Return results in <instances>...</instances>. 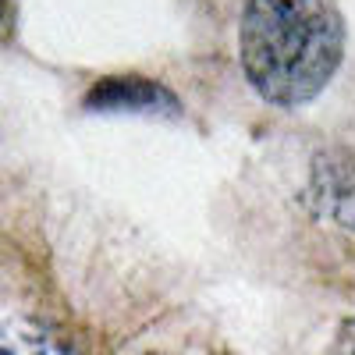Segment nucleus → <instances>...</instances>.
Masks as SVG:
<instances>
[{
	"label": "nucleus",
	"instance_id": "obj_4",
	"mask_svg": "<svg viewBox=\"0 0 355 355\" xmlns=\"http://www.w3.org/2000/svg\"><path fill=\"white\" fill-rule=\"evenodd\" d=\"M0 355H75L50 327L33 320L0 323Z\"/></svg>",
	"mask_w": 355,
	"mask_h": 355
},
{
	"label": "nucleus",
	"instance_id": "obj_3",
	"mask_svg": "<svg viewBox=\"0 0 355 355\" xmlns=\"http://www.w3.org/2000/svg\"><path fill=\"white\" fill-rule=\"evenodd\" d=\"M313 192H316L320 210H327L345 227H355V153L348 150L316 153Z\"/></svg>",
	"mask_w": 355,
	"mask_h": 355
},
{
	"label": "nucleus",
	"instance_id": "obj_2",
	"mask_svg": "<svg viewBox=\"0 0 355 355\" xmlns=\"http://www.w3.org/2000/svg\"><path fill=\"white\" fill-rule=\"evenodd\" d=\"M89 110H128V114H157V117H178L182 103L174 100L171 89H164L153 78L142 75H114L103 78L93 93L85 96Z\"/></svg>",
	"mask_w": 355,
	"mask_h": 355
},
{
	"label": "nucleus",
	"instance_id": "obj_5",
	"mask_svg": "<svg viewBox=\"0 0 355 355\" xmlns=\"http://www.w3.org/2000/svg\"><path fill=\"white\" fill-rule=\"evenodd\" d=\"M327 355H355V316H348L341 323V331H338V338H334Z\"/></svg>",
	"mask_w": 355,
	"mask_h": 355
},
{
	"label": "nucleus",
	"instance_id": "obj_1",
	"mask_svg": "<svg viewBox=\"0 0 355 355\" xmlns=\"http://www.w3.org/2000/svg\"><path fill=\"white\" fill-rule=\"evenodd\" d=\"M345 57V18L334 0H249L239 21V61L274 107L316 100Z\"/></svg>",
	"mask_w": 355,
	"mask_h": 355
}]
</instances>
